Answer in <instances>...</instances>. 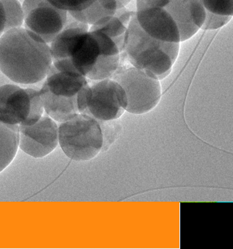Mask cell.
Wrapping results in <instances>:
<instances>
[{
	"mask_svg": "<svg viewBox=\"0 0 233 249\" xmlns=\"http://www.w3.org/2000/svg\"><path fill=\"white\" fill-rule=\"evenodd\" d=\"M26 29L51 44L66 24L68 12L52 6L48 0H24L23 4Z\"/></svg>",
	"mask_w": 233,
	"mask_h": 249,
	"instance_id": "9",
	"label": "cell"
},
{
	"mask_svg": "<svg viewBox=\"0 0 233 249\" xmlns=\"http://www.w3.org/2000/svg\"><path fill=\"white\" fill-rule=\"evenodd\" d=\"M39 92L47 115L62 123L85 112L90 87L86 77L69 75L52 65Z\"/></svg>",
	"mask_w": 233,
	"mask_h": 249,
	"instance_id": "3",
	"label": "cell"
},
{
	"mask_svg": "<svg viewBox=\"0 0 233 249\" xmlns=\"http://www.w3.org/2000/svg\"><path fill=\"white\" fill-rule=\"evenodd\" d=\"M131 1H132V0H117L118 9L125 7V6H127V5L131 2Z\"/></svg>",
	"mask_w": 233,
	"mask_h": 249,
	"instance_id": "23",
	"label": "cell"
},
{
	"mask_svg": "<svg viewBox=\"0 0 233 249\" xmlns=\"http://www.w3.org/2000/svg\"><path fill=\"white\" fill-rule=\"evenodd\" d=\"M121 85L127 99L126 111L144 114L154 109L162 97V88L158 78L147 70L126 64L112 77Z\"/></svg>",
	"mask_w": 233,
	"mask_h": 249,
	"instance_id": "6",
	"label": "cell"
},
{
	"mask_svg": "<svg viewBox=\"0 0 233 249\" xmlns=\"http://www.w3.org/2000/svg\"><path fill=\"white\" fill-rule=\"evenodd\" d=\"M92 32L94 33L98 41L100 53L93 70L87 75V79L90 80L111 79L120 68L119 50L115 43L106 35L100 31Z\"/></svg>",
	"mask_w": 233,
	"mask_h": 249,
	"instance_id": "14",
	"label": "cell"
},
{
	"mask_svg": "<svg viewBox=\"0 0 233 249\" xmlns=\"http://www.w3.org/2000/svg\"><path fill=\"white\" fill-rule=\"evenodd\" d=\"M204 10L212 14L233 17V0H200Z\"/></svg>",
	"mask_w": 233,
	"mask_h": 249,
	"instance_id": "19",
	"label": "cell"
},
{
	"mask_svg": "<svg viewBox=\"0 0 233 249\" xmlns=\"http://www.w3.org/2000/svg\"><path fill=\"white\" fill-rule=\"evenodd\" d=\"M90 25L82 23L68 12L66 24L51 42L52 65L69 75L87 78L93 70L100 47Z\"/></svg>",
	"mask_w": 233,
	"mask_h": 249,
	"instance_id": "2",
	"label": "cell"
},
{
	"mask_svg": "<svg viewBox=\"0 0 233 249\" xmlns=\"http://www.w3.org/2000/svg\"><path fill=\"white\" fill-rule=\"evenodd\" d=\"M3 6L6 17L4 32L22 27L24 23L23 7L18 0H0Z\"/></svg>",
	"mask_w": 233,
	"mask_h": 249,
	"instance_id": "17",
	"label": "cell"
},
{
	"mask_svg": "<svg viewBox=\"0 0 233 249\" xmlns=\"http://www.w3.org/2000/svg\"><path fill=\"white\" fill-rule=\"evenodd\" d=\"M19 148V125L0 123V173L15 159Z\"/></svg>",
	"mask_w": 233,
	"mask_h": 249,
	"instance_id": "15",
	"label": "cell"
},
{
	"mask_svg": "<svg viewBox=\"0 0 233 249\" xmlns=\"http://www.w3.org/2000/svg\"><path fill=\"white\" fill-rule=\"evenodd\" d=\"M88 83L90 94L83 113L100 121L118 120L123 115L127 109V99L119 83L112 79H88Z\"/></svg>",
	"mask_w": 233,
	"mask_h": 249,
	"instance_id": "8",
	"label": "cell"
},
{
	"mask_svg": "<svg viewBox=\"0 0 233 249\" xmlns=\"http://www.w3.org/2000/svg\"><path fill=\"white\" fill-rule=\"evenodd\" d=\"M135 3L163 8L178 25L180 42L196 35L205 19V10L200 0H135Z\"/></svg>",
	"mask_w": 233,
	"mask_h": 249,
	"instance_id": "10",
	"label": "cell"
},
{
	"mask_svg": "<svg viewBox=\"0 0 233 249\" xmlns=\"http://www.w3.org/2000/svg\"><path fill=\"white\" fill-rule=\"evenodd\" d=\"M135 10H129L127 6L118 9L114 16L94 25L90 26L89 31H100L109 36L115 43L121 55V66L128 62L125 53V44L127 27L129 25L131 18L135 14Z\"/></svg>",
	"mask_w": 233,
	"mask_h": 249,
	"instance_id": "13",
	"label": "cell"
},
{
	"mask_svg": "<svg viewBox=\"0 0 233 249\" xmlns=\"http://www.w3.org/2000/svg\"><path fill=\"white\" fill-rule=\"evenodd\" d=\"M5 23H6V17H5V11H4L3 6L0 1V36H2L4 33L5 28Z\"/></svg>",
	"mask_w": 233,
	"mask_h": 249,
	"instance_id": "22",
	"label": "cell"
},
{
	"mask_svg": "<svg viewBox=\"0 0 233 249\" xmlns=\"http://www.w3.org/2000/svg\"><path fill=\"white\" fill-rule=\"evenodd\" d=\"M233 17L221 16L218 14H212L210 12L205 10V19L200 29L216 30L220 27L226 25L232 19Z\"/></svg>",
	"mask_w": 233,
	"mask_h": 249,
	"instance_id": "21",
	"label": "cell"
},
{
	"mask_svg": "<svg viewBox=\"0 0 233 249\" xmlns=\"http://www.w3.org/2000/svg\"><path fill=\"white\" fill-rule=\"evenodd\" d=\"M118 9L117 0H95L85 10L69 13L79 21L91 26L114 16Z\"/></svg>",
	"mask_w": 233,
	"mask_h": 249,
	"instance_id": "16",
	"label": "cell"
},
{
	"mask_svg": "<svg viewBox=\"0 0 233 249\" xmlns=\"http://www.w3.org/2000/svg\"><path fill=\"white\" fill-rule=\"evenodd\" d=\"M115 121L116 120L108 121H98L104 138L102 148V151L104 152L108 149L110 144H113V142L119 136L120 132L122 130V126L119 124L116 123Z\"/></svg>",
	"mask_w": 233,
	"mask_h": 249,
	"instance_id": "18",
	"label": "cell"
},
{
	"mask_svg": "<svg viewBox=\"0 0 233 249\" xmlns=\"http://www.w3.org/2000/svg\"><path fill=\"white\" fill-rule=\"evenodd\" d=\"M135 16L144 32L164 42L180 43V35L171 16L161 6L135 3Z\"/></svg>",
	"mask_w": 233,
	"mask_h": 249,
	"instance_id": "12",
	"label": "cell"
},
{
	"mask_svg": "<svg viewBox=\"0 0 233 249\" xmlns=\"http://www.w3.org/2000/svg\"><path fill=\"white\" fill-rule=\"evenodd\" d=\"M179 44L164 42L149 36L139 25L135 14L127 27L125 53L132 66L150 71L160 81L171 73L179 54Z\"/></svg>",
	"mask_w": 233,
	"mask_h": 249,
	"instance_id": "4",
	"label": "cell"
},
{
	"mask_svg": "<svg viewBox=\"0 0 233 249\" xmlns=\"http://www.w3.org/2000/svg\"><path fill=\"white\" fill-rule=\"evenodd\" d=\"M52 65L50 46L25 27L10 30L0 36V71L14 83H39Z\"/></svg>",
	"mask_w": 233,
	"mask_h": 249,
	"instance_id": "1",
	"label": "cell"
},
{
	"mask_svg": "<svg viewBox=\"0 0 233 249\" xmlns=\"http://www.w3.org/2000/svg\"><path fill=\"white\" fill-rule=\"evenodd\" d=\"M58 144V124L48 116H43L33 125H19V149L31 157H45Z\"/></svg>",
	"mask_w": 233,
	"mask_h": 249,
	"instance_id": "11",
	"label": "cell"
},
{
	"mask_svg": "<svg viewBox=\"0 0 233 249\" xmlns=\"http://www.w3.org/2000/svg\"><path fill=\"white\" fill-rule=\"evenodd\" d=\"M44 111L39 91L16 85L0 87V123L33 125L43 117Z\"/></svg>",
	"mask_w": 233,
	"mask_h": 249,
	"instance_id": "7",
	"label": "cell"
},
{
	"mask_svg": "<svg viewBox=\"0 0 233 249\" xmlns=\"http://www.w3.org/2000/svg\"><path fill=\"white\" fill-rule=\"evenodd\" d=\"M58 142L64 153L72 160L89 161L102 151L104 138L98 121L79 113L60 123Z\"/></svg>",
	"mask_w": 233,
	"mask_h": 249,
	"instance_id": "5",
	"label": "cell"
},
{
	"mask_svg": "<svg viewBox=\"0 0 233 249\" xmlns=\"http://www.w3.org/2000/svg\"><path fill=\"white\" fill-rule=\"evenodd\" d=\"M52 6L67 12H78L89 7L95 0H48Z\"/></svg>",
	"mask_w": 233,
	"mask_h": 249,
	"instance_id": "20",
	"label": "cell"
}]
</instances>
